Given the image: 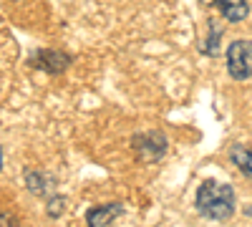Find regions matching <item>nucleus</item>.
Masks as SVG:
<instances>
[{"mask_svg":"<svg viewBox=\"0 0 252 227\" xmlns=\"http://www.w3.org/2000/svg\"><path fill=\"white\" fill-rule=\"evenodd\" d=\"M235 190L224 182L204 179L197 190V212L212 222H224L235 215Z\"/></svg>","mask_w":252,"mask_h":227,"instance_id":"nucleus-1","label":"nucleus"},{"mask_svg":"<svg viewBox=\"0 0 252 227\" xmlns=\"http://www.w3.org/2000/svg\"><path fill=\"white\" fill-rule=\"evenodd\" d=\"M224 64H227V73L235 81L252 78V40L247 38L232 40L224 53Z\"/></svg>","mask_w":252,"mask_h":227,"instance_id":"nucleus-2","label":"nucleus"},{"mask_svg":"<svg viewBox=\"0 0 252 227\" xmlns=\"http://www.w3.org/2000/svg\"><path fill=\"white\" fill-rule=\"evenodd\" d=\"M134 152L141 162H159L166 154V136L161 131H144L134 136Z\"/></svg>","mask_w":252,"mask_h":227,"instance_id":"nucleus-3","label":"nucleus"},{"mask_svg":"<svg viewBox=\"0 0 252 227\" xmlns=\"http://www.w3.org/2000/svg\"><path fill=\"white\" fill-rule=\"evenodd\" d=\"M33 64L46 73H63L73 64V58L63 51H56V48H40L33 58Z\"/></svg>","mask_w":252,"mask_h":227,"instance_id":"nucleus-4","label":"nucleus"},{"mask_svg":"<svg viewBox=\"0 0 252 227\" xmlns=\"http://www.w3.org/2000/svg\"><path fill=\"white\" fill-rule=\"evenodd\" d=\"M124 215L121 202H109V204H96L86 212V225L89 227H111L116 217Z\"/></svg>","mask_w":252,"mask_h":227,"instance_id":"nucleus-5","label":"nucleus"},{"mask_svg":"<svg viewBox=\"0 0 252 227\" xmlns=\"http://www.w3.org/2000/svg\"><path fill=\"white\" fill-rule=\"evenodd\" d=\"M215 8L220 10V15L229 23H240L250 15V3L247 0H215Z\"/></svg>","mask_w":252,"mask_h":227,"instance_id":"nucleus-6","label":"nucleus"},{"mask_svg":"<svg viewBox=\"0 0 252 227\" xmlns=\"http://www.w3.org/2000/svg\"><path fill=\"white\" fill-rule=\"evenodd\" d=\"M229 159H232V164L242 172V177L252 179V152L247 147H242V144H235L232 149H229Z\"/></svg>","mask_w":252,"mask_h":227,"instance_id":"nucleus-7","label":"nucleus"},{"mask_svg":"<svg viewBox=\"0 0 252 227\" xmlns=\"http://www.w3.org/2000/svg\"><path fill=\"white\" fill-rule=\"evenodd\" d=\"M222 28H220V23L212 18L209 20V33H207V40H202V46H199V51L202 53H207V56H217L220 53V46H222Z\"/></svg>","mask_w":252,"mask_h":227,"instance_id":"nucleus-8","label":"nucleus"},{"mask_svg":"<svg viewBox=\"0 0 252 227\" xmlns=\"http://www.w3.org/2000/svg\"><path fill=\"white\" fill-rule=\"evenodd\" d=\"M26 182H28V190L33 195H46V177L35 172V169H28L26 172Z\"/></svg>","mask_w":252,"mask_h":227,"instance_id":"nucleus-9","label":"nucleus"},{"mask_svg":"<svg viewBox=\"0 0 252 227\" xmlns=\"http://www.w3.org/2000/svg\"><path fill=\"white\" fill-rule=\"evenodd\" d=\"M63 207H66V199L58 197V195L51 197V199H48V217H53V220L61 217V215H63Z\"/></svg>","mask_w":252,"mask_h":227,"instance_id":"nucleus-10","label":"nucleus"},{"mask_svg":"<svg viewBox=\"0 0 252 227\" xmlns=\"http://www.w3.org/2000/svg\"><path fill=\"white\" fill-rule=\"evenodd\" d=\"M0 227H18L15 215H10V212H0Z\"/></svg>","mask_w":252,"mask_h":227,"instance_id":"nucleus-11","label":"nucleus"},{"mask_svg":"<svg viewBox=\"0 0 252 227\" xmlns=\"http://www.w3.org/2000/svg\"><path fill=\"white\" fill-rule=\"evenodd\" d=\"M0 169H3V149H0Z\"/></svg>","mask_w":252,"mask_h":227,"instance_id":"nucleus-12","label":"nucleus"}]
</instances>
